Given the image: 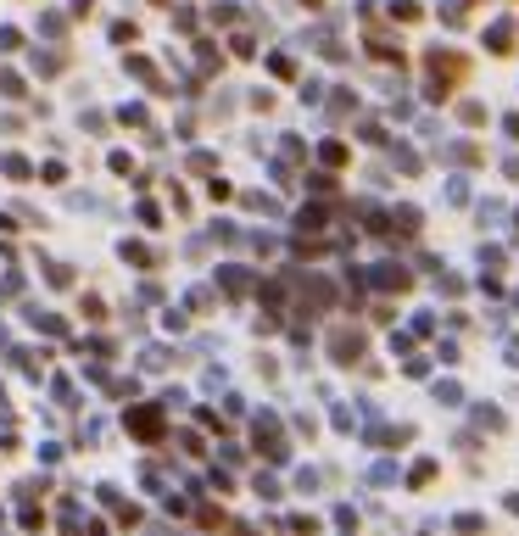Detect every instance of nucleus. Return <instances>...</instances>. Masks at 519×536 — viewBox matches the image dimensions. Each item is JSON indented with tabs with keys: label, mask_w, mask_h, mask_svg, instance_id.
Wrapping results in <instances>:
<instances>
[{
	"label": "nucleus",
	"mask_w": 519,
	"mask_h": 536,
	"mask_svg": "<svg viewBox=\"0 0 519 536\" xmlns=\"http://www.w3.org/2000/svg\"><path fill=\"white\" fill-rule=\"evenodd\" d=\"M129 425H135V430H140V436H162V413H156V408H140V413H135V419H129Z\"/></svg>",
	"instance_id": "f257e3e1"
},
{
	"label": "nucleus",
	"mask_w": 519,
	"mask_h": 536,
	"mask_svg": "<svg viewBox=\"0 0 519 536\" xmlns=\"http://www.w3.org/2000/svg\"><path fill=\"white\" fill-rule=\"evenodd\" d=\"M330 347H335V358H341V363H352V358L363 352V341H358V335H346V330H341V335H335Z\"/></svg>",
	"instance_id": "f03ea898"
}]
</instances>
